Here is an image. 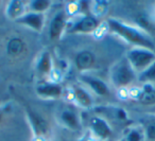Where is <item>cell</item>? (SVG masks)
<instances>
[{
	"instance_id": "6da1fadb",
	"label": "cell",
	"mask_w": 155,
	"mask_h": 141,
	"mask_svg": "<svg viewBox=\"0 0 155 141\" xmlns=\"http://www.w3.org/2000/svg\"><path fill=\"white\" fill-rule=\"evenodd\" d=\"M107 28L112 33L118 35L119 37L124 39L127 43L133 45L134 47L146 48L150 50L153 49V43L150 41V38L144 33L134 27L116 19H108Z\"/></svg>"
},
{
	"instance_id": "7a4b0ae2",
	"label": "cell",
	"mask_w": 155,
	"mask_h": 141,
	"mask_svg": "<svg viewBox=\"0 0 155 141\" xmlns=\"http://www.w3.org/2000/svg\"><path fill=\"white\" fill-rule=\"evenodd\" d=\"M127 61L138 75L155 62V52L146 48L133 47L127 51Z\"/></svg>"
},
{
	"instance_id": "3957f363",
	"label": "cell",
	"mask_w": 155,
	"mask_h": 141,
	"mask_svg": "<svg viewBox=\"0 0 155 141\" xmlns=\"http://www.w3.org/2000/svg\"><path fill=\"white\" fill-rule=\"evenodd\" d=\"M136 80L137 74L129 64L127 58L117 63L110 72V82L116 88L127 87Z\"/></svg>"
},
{
	"instance_id": "277c9868",
	"label": "cell",
	"mask_w": 155,
	"mask_h": 141,
	"mask_svg": "<svg viewBox=\"0 0 155 141\" xmlns=\"http://www.w3.org/2000/svg\"><path fill=\"white\" fill-rule=\"evenodd\" d=\"M45 14L26 11V13L21 17H19L16 20V22L25 27H28L36 32H41L44 28V25H45Z\"/></svg>"
},
{
	"instance_id": "5b68a950",
	"label": "cell",
	"mask_w": 155,
	"mask_h": 141,
	"mask_svg": "<svg viewBox=\"0 0 155 141\" xmlns=\"http://www.w3.org/2000/svg\"><path fill=\"white\" fill-rule=\"evenodd\" d=\"M67 26V12L58 11L49 25V37L51 41H58L61 38L63 32Z\"/></svg>"
},
{
	"instance_id": "8992f818",
	"label": "cell",
	"mask_w": 155,
	"mask_h": 141,
	"mask_svg": "<svg viewBox=\"0 0 155 141\" xmlns=\"http://www.w3.org/2000/svg\"><path fill=\"white\" fill-rule=\"evenodd\" d=\"M100 21L91 15H84L69 29V33H93L98 29Z\"/></svg>"
},
{
	"instance_id": "52a82bcc",
	"label": "cell",
	"mask_w": 155,
	"mask_h": 141,
	"mask_svg": "<svg viewBox=\"0 0 155 141\" xmlns=\"http://www.w3.org/2000/svg\"><path fill=\"white\" fill-rule=\"evenodd\" d=\"M89 127L93 134L101 140H106L112 136V128L110 124L101 117H93L89 120Z\"/></svg>"
},
{
	"instance_id": "ba28073f",
	"label": "cell",
	"mask_w": 155,
	"mask_h": 141,
	"mask_svg": "<svg viewBox=\"0 0 155 141\" xmlns=\"http://www.w3.org/2000/svg\"><path fill=\"white\" fill-rule=\"evenodd\" d=\"M81 81L86 85L87 88H89V89L95 94H97V96L105 97L110 93V88H108V86L106 85L103 81L98 79V77L83 74L82 77H81Z\"/></svg>"
},
{
	"instance_id": "9c48e42d",
	"label": "cell",
	"mask_w": 155,
	"mask_h": 141,
	"mask_svg": "<svg viewBox=\"0 0 155 141\" xmlns=\"http://www.w3.org/2000/svg\"><path fill=\"white\" fill-rule=\"evenodd\" d=\"M35 90L36 93L44 99H58L63 94V87L56 83H41Z\"/></svg>"
},
{
	"instance_id": "30bf717a",
	"label": "cell",
	"mask_w": 155,
	"mask_h": 141,
	"mask_svg": "<svg viewBox=\"0 0 155 141\" xmlns=\"http://www.w3.org/2000/svg\"><path fill=\"white\" fill-rule=\"evenodd\" d=\"M72 97L78 105L83 108H89L93 106L94 99L87 88L75 85L72 87Z\"/></svg>"
},
{
	"instance_id": "8fae6325",
	"label": "cell",
	"mask_w": 155,
	"mask_h": 141,
	"mask_svg": "<svg viewBox=\"0 0 155 141\" xmlns=\"http://www.w3.org/2000/svg\"><path fill=\"white\" fill-rule=\"evenodd\" d=\"M60 119L62 124H64L66 127L72 130H81V123L79 116L75 113V111L71 109H65L61 113Z\"/></svg>"
},
{
	"instance_id": "7c38bea8",
	"label": "cell",
	"mask_w": 155,
	"mask_h": 141,
	"mask_svg": "<svg viewBox=\"0 0 155 141\" xmlns=\"http://www.w3.org/2000/svg\"><path fill=\"white\" fill-rule=\"evenodd\" d=\"M26 13V8L22 5L21 1H17L14 0L9 2L7 7V15L9 18L14 20H17L19 17H21L24 14Z\"/></svg>"
},
{
	"instance_id": "4fadbf2b",
	"label": "cell",
	"mask_w": 155,
	"mask_h": 141,
	"mask_svg": "<svg viewBox=\"0 0 155 141\" xmlns=\"http://www.w3.org/2000/svg\"><path fill=\"white\" fill-rule=\"evenodd\" d=\"M52 69V58L51 55L48 51H45L41 54L38 61H37L36 64V70L39 73H43V74H48L50 73Z\"/></svg>"
},
{
	"instance_id": "5bb4252c",
	"label": "cell",
	"mask_w": 155,
	"mask_h": 141,
	"mask_svg": "<svg viewBox=\"0 0 155 141\" xmlns=\"http://www.w3.org/2000/svg\"><path fill=\"white\" fill-rule=\"evenodd\" d=\"M137 81L146 84V85L155 84V62L150 67H148L146 70L137 75Z\"/></svg>"
},
{
	"instance_id": "9a60e30c",
	"label": "cell",
	"mask_w": 155,
	"mask_h": 141,
	"mask_svg": "<svg viewBox=\"0 0 155 141\" xmlns=\"http://www.w3.org/2000/svg\"><path fill=\"white\" fill-rule=\"evenodd\" d=\"M50 5H51V1H48V0H33L27 5V10L30 12H35V13L45 14V12L49 9Z\"/></svg>"
},
{
	"instance_id": "2e32d148",
	"label": "cell",
	"mask_w": 155,
	"mask_h": 141,
	"mask_svg": "<svg viewBox=\"0 0 155 141\" xmlns=\"http://www.w3.org/2000/svg\"><path fill=\"white\" fill-rule=\"evenodd\" d=\"M143 132V141H155V117L151 118L142 130Z\"/></svg>"
},
{
	"instance_id": "e0dca14e",
	"label": "cell",
	"mask_w": 155,
	"mask_h": 141,
	"mask_svg": "<svg viewBox=\"0 0 155 141\" xmlns=\"http://www.w3.org/2000/svg\"><path fill=\"white\" fill-rule=\"evenodd\" d=\"M149 89L144 88L143 92L140 96V101L143 104H154L155 103V88L153 85H148Z\"/></svg>"
},
{
	"instance_id": "ac0fdd59",
	"label": "cell",
	"mask_w": 155,
	"mask_h": 141,
	"mask_svg": "<svg viewBox=\"0 0 155 141\" xmlns=\"http://www.w3.org/2000/svg\"><path fill=\"white\" fill-rule=\"evenodd\" d=\"M123 141H143V132L140 128H131L127 133Z\"/></svg>"
}]
</instances>
